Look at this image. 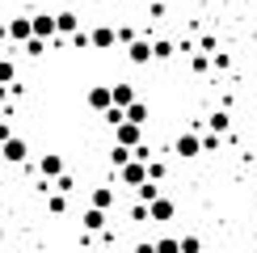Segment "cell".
Returning <instances> with one entry per match:
<instances>
[{"instance_id":"6da1fadb","label":"cell","mask_w":257,"mask_h":253,"mask_svg":"<svg viewBox=\"0 0 257 253\" xmlns=\"http://www.w3.org/2000/svg\"><path fill=\"white\" fill-rule=\"evenodd\" d=\"M0 156H5L9 165H26L30 161V144L21 140V135H9V140L0 144Z\"/></svg>"},{"instance_id":"7a4b0ae2","label":"cell","mask_w":257,"mask_h":253,"mask_svg":"<svg viewBox=\"0 0 257 253\" xmlns=\"http://www.w3.org/2000/svg\"><path fill=\"white\" fill-rule=\"evenodd\" d=\"M177 215V203L173 198H165V194H156L152 203H148V219H152V224H169V219Z\"/></svg>"},{"instance_id":"3957f363","label":"cell","mask_w":257,"mask_h":253,"mask_svg":"<svg viewBox=\"0 0 257 253\" xmlns=\"http://www.w3.org/2000/svg\"><path fill=\"white\" fill-rule=\"evenodd\" d=\"M114 144H122V148H135V144H144V126H135V122H114Z\"/></svg>"},{"instance_id":"277c9868","label":"cell","mask_w":257,"mask_h":253,"mask_svg":"<svg viewBox=\"0 0 257 253\" xmlns=\"http://www.w3.org/2000/svg\"><path fill=\"white\" fill-rule=\"evenodd\" d=\"M126 59H131L135 68L152 63V38H131V42H126Z\"/></svg>"},{"instance_id":"5b68a950","label":"cell","mask_w":257,"mask_h":253,"mask_svg":"<svg viewBox=\"0 0 257 253\" xmlns=\"http://www.w3.org/2000/svg\"><path fill=\"white\" fill-rule=\"evenodd\" d=\"M118 177H122V186H139V182H148V169H144V161H135V156H131V161H126L122 169H118Z\"/></svg>"},{"instance_id":"8992f818","label":"cell","mask_w":257,"mask_h":253,"mask_svg":"<svg viewBox=\"0 0 257 253\" xmlns=\"http://www.w3.org/2000/svg\"><path fill=\"white\" fill-rule=\"evenodd\" d=\"M38 173H42V182H55V177L63 173V156H59V152L38 156Z\"/></svg>"},{"instance_id":"52a82bcc","label":"cell","mask_w":257,"mask_h":253,"mask_svg":"<svg viewBox=\"0 0 257 253\" xmlns=\"http://www.w3.org/2000/svg\"><path fill=\"white\" fill-rule=\"evenodd\" d=\"M5 34H9V42H13V47H21L26 38H34V34H30V17H13V21L5 26Z\"/></svg>"},{"instance_id":"ba28073f","label":"cell","mask_w":257,"mask_h":253,"mask_svg":"<svg viewBox=\"0 0 257 253\" xmlns=\"http://www.w3.org/2000/svg\"><path fill=\"white\" fill-rule=\"evenodd\" d=\"M173 152H177V156H186V161H190V156H198V152H202L198 135H194V131H181V135H177V144H173Z\"/></svg>"},{"instance_id":"9c48e42d","label":"cell","mask_w":257,"mask_h":253,"mask_svg":"<svg viewBox=\"0 0 257 253\" xmlns=\"http://www.w3.org/2000/svg\"><path fill=\"white\" fill-rule=\"evenodd\" d=\"M30 34H34V38H55V17L34 13V17H30Z\"/></svg>"},{"instance_id":"30bf717a","label":"cell","mask_w":257,"mask_h":253,"mask_svg":"<svg viewBox=\"0 0 257 253\" xmlns=\"http://www.w3.org/2000/svg\"><path fill=\"white\" fill-rule=\"evenodd\" d=\"M80 224L89 228V232H105V224H110V211H101V207H89L80 215Z\"/></svg>"},{"instance_id":"8fae6325","label":"cell","mask_w":257,"mask_h":253,"mask_svg":"<svg viewBox=\"0 0 257 253\" xmlns=\"http://www.w3.org/2000/svg\"><path fill=\"white\" fill-rule=\"evenodd\" d=\"M84 101H89V110H97V114H101V110H110V84H93Z\"/></svg>"},{"instance_id":"7c38bea8","label":"cell","mask_w":257,"mask_h":253,"mask_svg":"<svg viewBox=\"0 0 257 253\" xmlns=\"http://www.w3.org/2000/svg\"><path fill=\"white\" fill-rule=\"evenodd\" d=\"M89 47H97V51H110L114 47V26H97L89 34Z\"/></svg>"},{"instance_id":"4fadbf2b","label":"cell","mask_w":257,"mask_h":253,"mask_svg":"<svg viewBox=\"0 0 257 253\" xmlns=\"http://www.w3.org/2000/svg\"><path fill=\"white\" fill-rule=\"evenodd\" d=\"M131 101H135L131 84H110V105H118V110H122V105H131Z\"/></svg>"},{"instance_id":"5bb4252c","label":"cell","mask_w":257,"mask_h":253,"mask_svg":"<svg viewBox=\"0 0 257 253\" xmlns=\"http://www.w3.org/2000/svg\"><path fill=\"white\" fill-rule=\"evenodd\" d=\"M122 118H126V122H135V126H144V122H148V105L135 97L131 105H122Z\"/></svg>"},{"instance_id":"9a60e30c","label":"cell","mask_w":257,"mask_h":253,"mask_svg":"<svg viewBox=\"0 0 257 253\" xmlns=\"http://www.w3.org/2000/svg\"><path fill=\"white\" fill-rule=\"evenodd\" d=\"M76 30H80L76 13H55V34H76Z\"/></svg>"},{"instance_id":"2e32d148","label":"cell","mask_w":257,"mask_h":253,"mask_svg":"<svg viewBox=\"0 0 257 253\" xmlns=\"http://www.w3.org/2000/svg\"><path fill=\"white\" fill-rule=\"evenodd\" d=\"M89 207L110 211V207H114V186H97V190H93V203H89Z\"/></svg>"},{"instance_id":"e0dca14e","label":"cell","mask_w":257,"mask_h":253,"mask_svg":"<svg viewBox=\"0 0 257 253\" xmlns=\"http://www.w3.org/2000/svg\"><path fill=\"white\" fill-rule=\"evenodd\" d=\"M177 51H173V42L169 38H152V59H173Z\"/></svg>"},{"instance_id":"ac0fdd59","label":"cell","mask_w":257,"mask_h":253,"mask_svg":"<svg viewBox=\"0 0 257 253\" xmlns=\"http://www.w3.org/2000/svg\"><path fill=\"white\" fill-rule=\"evenodd\" d=\"M156 194H160V186H156V182H139V186H135V198H139V203H152Z\"/></svg>"},{"instance_id":"d6986e66","label":"cell","mask_w":257,"mask_h":253,"mask_svg":"<svg viewBox=\"0 0 257 253\" xmlns=\"http://www.w3.org/2000/svg\"><path fill=\"white\" fill-rule=\"evenodd\" d=\"M228 110H215V114H211V118H207V126H211V131H215V135H223V131H228Z\"/></svg>"},{"instance_id":"ffe728a7","label":"cell","mask_w":257,"mask_h":253,"mask_svg":"<svg viewBox=\"0 0 257 253\" xmlns=\"http://www.w3.org/2000/svg\"><path fill=\"white\" fill-rule=\"evenodd\" d=\"M177 253H202V240L190 232V236H177Z\"/></svg>"},{"instance_id":"44dd1931","label":"cell","mask_w":257,"mask_h":253,"mask_svg":"<svg viewBox=\"0 0 257 253\" xmlns=\"http://www.w3.org/2000/svg\"><path fill=\"white\" fill-rule=\"evenodd\" d=\"M51 190H59V194H68V190H76V177H72V173H59L55 182H51Z\"/></svg>"},{"instance_id":"7402d4cb","label":"cell","mask_w":257,"mask_h":253,"mask_svg":"<svg viewBox=\"0 0 257 253\" xmlns=\"http://www.w3.org/2000/svg\"><path fill=\"white\" fill-rule=\"evenodd\" d=\"M47 211H51V215H63V211H68V198H63L59 190H55V194L47 198Z\"/></svg>"},{"instance_id":"603a6c76","label":"cell","mask_w":257,"mask_h":253,"mask_svg":"<svg viewBox=\"0 0 257 253\" xmlns=\"http://www.w3.org/2000/svg\"><path fill=\"white\" fill-rule=\"evenodd\" d=\"M152 253H177V236H160V240H152Z\"/></svg>"},{"instance_id":"cb8c5ba5","label":"cell","mask_w":257,"mask_h":253,"mask_svg":"<svg viewBox=\"0 0 257 253\" xmlns=\"http://www.w3.org/2000/svg\"><path fill=\"white\" fill-rule=\"evenodd\" d=\"M13 76H17V68H13V59H0V84H13Z\"/></svg>"},{"instance_id":"d4e9b609","label":"cell","mask_w":257,"mask_h":253,"mask_svg":"<svg viewBox=\"0 0 257 253\" xmlns=\"http://www.w3.org/2000/svg\"><path fill=\"white\" fill-rule=\"evenodd\" d=\"M110 161H114V169H122L126 161H131V148H122V144H114V152H110Z\"/></svg>"},{"instance_id":"484cf974","label":"cell","mask_w":257,"mask_h":253,"mask_svg":"<svg viewBox=\"0 0 257 253\" xmlns=\"http://www.w3.org/2000/svg\"><path fill=\"white\" fill-rule=\"evenodd\" d=\"M144 169H148V182H160L165 177V161H144Z\"/></svg>"},{"instance_id":"4316f807","label":"cell","mask_w":257,"mask_h":253,"mask_svg":"<svg viewBox=\"0 0 257 253\" xmlns=\"http://www.w3.org/2000/svg\"><path fill=\"white\" fill-rule=\"evenodd\" d=\"M21 47H26V55H42L47 51V38H26Z\"/></svg>"},{"instance_id":"83f0119b","label":"cell","mask_w":257,"mask_h":253,"mask_svg":"<svg viewBox=\"0 0 257 253\" xmlns=\"http://www.w3.org/2000/svg\"><path fill=\"white\" fill-rule=\"evenodd\" d=\"M198 144H202V152H219V144H223V140H219V135H215V131H211V135H202V140H198Z\"/></svg>"},{"instance_id":"f1b7e54d","label":"cell","mask_w":257,"mask_h":253,"mask_svg":"<svg viewBox=\"0 0 257 253\" xmlns=\"http://www.w3.org/2000/svg\"><path fill=\"white\" fill-rule=\"evenodd\" d=\"M190 63H194V72H207V68H211V59L198 55V51H194V59H190Z\"/></svg>"},{"instance_id":"f546056e","label":"cell","mask_w":257,"mask_h":253,"mask_svg":"<svg viewBox=\"0 0 257 253\" xmlns=\"http://www.w3.org/2000/svg\"><path fill=\"white\" fill-rule=\"evenodd\" d=\"M131 219H135V224H139V219H148V203H135L131 207Z\"/></svg>"},{"instance_id":"4dcf8cb0","label":"cell","mask_w":257,"mask_h":253,"mask_svg":"<svg viewBox=\"0 0 257 253\" xmlns=\"http://www.w3.org/2000/svg\"><path fill=\"white\" fill-rule=\"evenodd\" d=\"M9 135H13V122H9V118H0V144H5Z\"/></svg>"},{"instance_id":"1f68e13d","label":"cell","mask_w":257,"mask_h":253,"mask_svg":"<svg viewBox=\"0 0 257 253\" xmlns=\"http://www.w3.org/2000/svg\"><path fill=\"white\" fill-rule=\"evenodd\" d=\"M135 253H152V240H144V245H135Z\"/></svg>"},{"instance_id":"d6a6232c","label":"cell","mask_w":257,"mask_h":253,"mask_svg":"<svg viewBox=\"0 0 257 253\" xmlns=\"http://www.w3.org/2000/svg\"><path fill=\"white\" fill-rule=\"evenodd\" d=\"M9 101V84H0V105H5Z\"/></svg>"}]
</instances>
